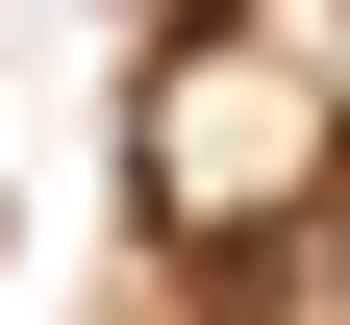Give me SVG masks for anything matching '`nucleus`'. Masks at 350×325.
Segmentation results:
<instances>
[{
    "label": "nucleus",
    "mask_w": 350,
    "mask_h": 325,
    "mask_svg": "<svg viewBox=\"0 0 350 325\" xmlns=\"http://www.w3.org/2000/svg\"><path fill=\"white\" fill-rule=\"evenodd\" d=\"M325 125H350V75H325V25H226V0H200V25H150V200H175V250H275L300 200H325Z\"/></svg>",
    "instance_id": "nucleus-1"
},
{
    "label": "nucleus",
    "mask_w": 350,
    "mask_h": 325,
    "mask_svg": "<svg viewBox=\"0 0 350 325\" xmlns=\"http://www.w3.org/2000/svg\"><path fill=\"white\" fill-rule=\"evenodd\" d=\"M300 275H325V325H350V175H325V200H300Z\"/></svg>",
    "instance_id": "nucleus-2"
},
{
    "label": "nucleus",
    "mask_w": 350,
    "mask_h": 325,
    "mask_svg": "<svg viewBox=\"0 0 350 325\" xmlns=\"http://www.w3.org/2000/svg\"><path fill=\"white\" fill-rule=\"evenodd\" d=\"M325 75H350V25H325Z\"/></svg>",
    "instance_id": "nucleus-3"
}]
</instances>
